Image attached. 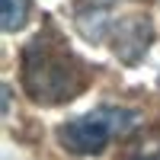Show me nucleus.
<instances>
[{
  "mask_svg": "<svg viewBox=\"0 0 160 160\" xmlns=\"http://www.w3.org/2000/svg\"><path fill=\"white\" fill-rule=\"evenodd\" d=\"M26 13H29V0H3V29L16 32L26 22Z\"/></svg>",
  "mask_w": 160,
  "mask_h": 160,
  "instance_id": "7ed1b4c3",
  "label": "nucleus"
},
{
  "mask_svg": "<svg viewBox=\"0 0 160 160\" xmlns=\"http://www.w3.org/2000/svg\"><path fill=\"white\" fill-rule=\"evenodd\" d=\"M135 160H160V151H157V154H144V157H135Z\"/></svg>",
  "mask_w": 160,
  "mask_h": 160,
  "instance_id": "20e7f679",
  "label": "nucleus"
},
{
  "mask_svg": "<svg viewBox=\"0 0 160 160\" xmlns=\"http://www.w3.org/2000/svg\"><path fill=\"white\" fill-rule=\"evenodd\" d=\"M19 80H22V93L32 102L61 106V102L77 99L90 87L93 74L83 64V58L74 55L68 38L55 26H42L29 38V45L22 48Z\"/></svg>",
  "mask_w": 160,
  "mask_h": 160,
  "instance_id": "f257e3e1",
  "label": "nucleus"
},
{
  "mask_svg": "<svg viewBox=\"0 0 160 160\" xmlns=\"http://www.w3.org/2000/svg\"><path fill=\"white\" fill-rule=\"evenodd\" d=\"M128 122H135V112L115 109V106H102V109H93L87 115H77L71 122H64L58 128V141L68 154L93 157V154H102L109 148V141L118 131H128L131 128Z\"/></svg>",
  "mask_w": 160,
  "mask_h": 160,
  "instance_id": "f03ea898",
  "label": "nucleus"
}]
</instances>
